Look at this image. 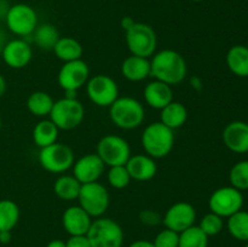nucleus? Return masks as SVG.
I'll use <instances>...</instances> for the list:
<instances>
[{
	"mask_svg": "<svg viewBox=\"0 0 248 247\" xmlns=\"http://www.w3.org/2000/svg\"><path fill=\"white\" fill-rule=\"evenodd\" d=\"M188 74V65L183 56L171 48H165L153 55L150 77L173 86L183 81Z\"/></svg>",
	"mask_w": 248,
	"mask_h": 247,
	"instance_id": "obj_1",
	"label": "nucleus"
},
{
	"mask_svg": "<svg viewBox=\"0 0 248 247\" xmlns=\"http://www.w3.org/2000/svg\"><path fill=\"white\" fill-rule=\"evenodd\" d=\"M109 116L116 127L121 130H135L144 121L145 110L138 99L124 96L118 97L109 107Z\"/></svg>",
	"mask_w": 248,
	"mask_h": 247,
	"instance_id": "obj_2",
	"label": "nucleus"
},
{
	"mask_svg": "<svg viewBox=\"0 0 248 247\" xmlns=\"http://www.w3.org/2000/svg\"><path fill=\"white\" fill-rule=\"evenodd\" d=\"M174 145L173 130L156 121L144 128L142 133V147L153 159H162L172 152Z\"/></svg>",
	"mask_w": 248,
	"mask_h": 247,
	"instance_id": "obj_3",
	"label": "nucleus"
},
{
	"mask_svg": "<svg viewBox=\"0 0 248 247\" xmlns=\"http://www.w3.org/2000/svg\"><path fill=\"white\" fill-rule=\"evenodd\" d=\"M91 247H123L124 230L116 220L99 217L92 220L86 234Z\"/></svg>",
	"mask_w": 248,
	"mask_h": 247,
	"instance_id": "obj_4",
	"label": "nucleus"
},
{
	"mask_svg": "<svg viewBox=\"0 0 248 247\" xmlns=\"http://www.w3.org/2000/svg\"><path fill=\"white\" fill-rule=\"evenodd\" d=\"M126 45L131 55L149 58L155 53L157 47V36L153 27L147 23L135 22L126 31Z\"/></svg>",
	"mask_w": 248,
	"mask_h": 247,
	"instance_id": "obj_5",
	"label": "nucleus"
},
{
	"mask_svg": "<svg viewBox=\"0 0 248 247\" xmlns=\"http://www.w3.org/2000/svg\"><path fill=\"white\" fill-rule=\"evenodd\" d=\"M50 120L58 130L70 131L77 128L84 121L85 108L78 98H61L53 103Z\"/></svg>",
	"mask_w": 248,
	"mask_h": 247,
	"instance_id": "obj_6",
	"label": "nucleus"
},
{
	"mask_svg": "<svg viewBox=\"0 0 248 247\" xmlns=\"http://www.w3.org/2000/svg\"><path fill=\"white\" fill-rule=\"evenodd\" d=\"M75 156L72 148L63 143H53L39 152V162L45 171L50 173L61 174L72 169Z\"/></svg>",
	"mask_w": 248,
	"mask_h": 247,
	"instance_id": "obj_7",
	"label": "nucleus"
},
{
	"mask_svg": "<svg viewBox=\"0 0 248 247\" xmlns=\"http://www.w3.org/2000/svg\"><path fill=\"white\" fill-rule=\"evenodd\" d=\"M78 200L80 207L84 208L92 218H99L108 210L110 196L103 184L92 182L81 184Z\"/></svg>",
	"mask_w": 248,
	"mask_h": 247,
	"instance_id": "obj_8",
	"label": "nucleus"
},
{
	"mask_svg": "<svg viewBox=\"0 0 248 247\" xmlns=\"http://www.w3.org/2000/svg\"><path fill=\"white\" fill-rule=\"evenodd\" d=\"M7 29L12 34L22 38L31 36L38 27V15L36 11L27 4H15L10 6L5 18Z\"/></svg>",
	"mask_w": 248,
	"mask_h": 247,
	"instance_id": "obj_9",
	"label": "nucleus"
},
{
	"mask_svg": "<svg viewBox=\"0 0 248 247\" xmlns=\"http://www.w3.org/2000/svg\"><path fill=\"white\" fill-rule=\"evenodd\" d=\"M96 154L106 166H120L126 165L130 159L131 148L125 138L116 135H107L99 139Z\"/></svg>",
	"mask_w": 248,
	"mask_h": 247,
	"instance_id": "obj_10",
	"label": "nucleus"
},
{
	"mask_svg": "<svg viewBox=\"0 0 248 247\" xmlns=\"http://www.w3.org/2000/svg\"><path fill=\"white\" fill-rule=\"evenodd\" d=\"M244 195L234 186H222L212 193L208 200V207L211 212L220 216L222 218H229L234 213L242 210Z\"/></svg>",
	"mask_w": 248,
	"mask_h": 247,
	"instance_id": "obj_11",
	"label": "nucleus"
},
{
	"mask_svg": "<svg viewBox=\"0 0 248 247\" xmlns=\"http://www.w3.org/2000/svg\"><path fill=\"white\" fill-rule=\"evenodd\" d=\"M90 101L97 107H110L119 97V86L109 75L97 74L86 82Z\"/></svg>",
	"mask_w": 248,
	"mask_h": 247,
	"instance_id": "obj_12",
	"label": "nucleus"
},
{
	"mask_svg": "<svg viewBox=\"0 0 248 247\" xmlns=\"http://www.w3.org/2000/svg\"><path fill=\"white\" fill-rule=\"evenodd\" d=\"M90 79V68L82 60L65 62L57 75L58 85L63 91H75L81 89Z\"/></svg>",
	"mask_w": 248,
	"mask_h": 247,
	"instance_id": "obj_13",
	"label": "nucleus"
},
{
	"mask_svg": "<svg viewBox=\"0 0 248 247\" xmlns=\"http://www.w3.org/2000/svg\"><path fill=\"white\" fill-rule=\"evenodd\" d=\"M196 210L191 203L186 201H179L173 203L162 217L165 228L181 234L188 228L195 225Z\"/></svg>",
	"mask_w": 248,
	"mask_h": 247,
	"instance_id": "obj_14",
	"label": "nucleus"
},
{
	"mask_svg": "<svg viewBox=\"0 0 248 247\" xmlns=\"http://www.w3.org/2000/svg\"><path fill=\"white\" fill-rule=\"evenodd\" d=\"M1 57L7 67L12 69H22L31 63L33 50L26 39H12L5 45Z\"/></svg>",
	"mask_w": 248,
	"mask_h": 247,
	"instance_id": "obj_15",
	"label": "nucleus"
},
{
	"mask_svg": "<svg viewBox=\"0 0 248 247\" xmlns=\"http://www.w3.org/2000/svg\"><path fill=\"white\" fill-rule=\"evenodd\" d=\"M104 162L97 154H86L74 161L73 176L81 184L98 182L104 172Z\"/></svg>",
	"mask_w": 248,
	"mask_h": 247,
	"instance_id": "obj_16",
	"label": "nucleus"
},
{
	"mask_svg": "<svg viewBox=\"0 0 248 247\" xmlns=\"http://www.w3.org/2000/svg\"><path fill=\"white\" fill-rule=\"evenodd\" d=\"M62 224L70 236L86 235L92 224V217L79 205L70 206L63 213Z\"/></svg>",
	"mask_w": 248,
	"mask_h": 247,
	"instance_id": "obj_17",
	"label": "nucleus"
},
{
	"mask_svg": "<svg viewBox=\"0 0 248 247\" xmlns=\"http://www.w3.org/2000/svg\"><path fill=\"white\" fill-rule=\"evenodd\" d=\"M225 147L234 153L244 154L248 152V124L245 121H232L223 131Z\"/></svg>",
	"mask_w": 248,
	"mask_h": 247,
	"instance_id": "obj_18",
	"label": "nucleus"
},
{
	"mask_svg": "<svg viewBox=\"0 0 248 247\" xmlns=\"http://www.w3.org/2000/svg\"><path fill=\"white\" fill-rule=\"evenodd\" d=\"M125 166L130 173L131 179L137 182L150 181L154 178L157 172L155 159L147 154L131 155Z\"/></svg>",
	"mask_w": 248,
	"mask_h": 247,
	"instance_id": "obj_19",
	"label": "nucleus"
},
{
	"mask_svg": "<svg viewBox=\"0 0 248 247\" xmlns=\"http://www.w3.org/2000/svg\"><path fill=\"white\" fill-rule=\"evenodd\" d=\"M144 101L150 108L161 110L162 108L173 101V91L170 85L159 80L148 82L144 87Z\"/></svg>",
	"mask_w": 248,
	"mask_h": 247,
	"instance_id": "obj_20",
	"label": "nucleus"
},
{
	"mask_svg": "<svg viewBox=\"0 0 248 247\" xmlns=\"http://www.w3.org/2000/svg\"><path fill=\"white\" fill-rule=\"evenodd\" d=\"M121 74L126 80L132 82H140L150 77L149 58L140 56H128L121 64Z\"/></svg>",
	"mask_w": 248,
	"mask_h": 247,
	"instance_id": "obj_21",
	"label": "nucleus"
},
{
	"mask_svg": "<svg viewBox=\"0 0 248 247\" xmlns=\"http://www.w3.org/2000/svg\"><path fill=\"white\" fill-rule=\"evenodd\" d=\"M160 119H161L160 121L165 126L171 130H176L186 124V119H188V110L183 103L172 101L171 103L161 109Z\"/></svg>",
	"mask_w": 248,
	"mask_h": 247,
	"instance_id": "obj_22",
	"label": "nucleus"
},
{
	"mask_svg": "<svg viewBox=\"0 0 248 247\" xmlns=\"http://www.w3.org/2000/svg\"><path fill=\"white\" fill-rule=\"evenodd\" d=\"M52 51L55 52L56 57L64 63L81 60L82 53H84L81 44L72 36H63L58 39Z\"/></svg>",
	"mask_w": 248,
	"mask_h": 247,
	"instance_id": "obj_23",
	"label": "nucleus"
},
{
	"mask_svg": "<svg viewBox=\"0 0 248 247\" xmlns=\"http://www.w3.org/2000/svg\"><path fill=\"white\" fill-rule=\"evenodd\" d=\"M227 65L232 74L240 77H248V47L235 45L228 51Z\"/></svg>",
	"mask_w": 248,
	"mask_h": 247,
	"instance_id": "obj_24",
	"label": "nucleus"
},
{
	"mask_svg": "<svg viewBox=\"0 0 248 247\" xmlns=\"http://www.w3.org/2000/svg\"><path fill=\"white\" fill-rule=\"evenodd\" d=\"M58 133H60V130L57 126L50 119H45V120L39 121L34 126L31 136H33L34 144L41 149L57 142Z\"/></svg>",
	"mask_w": 248,
	"mask_h": 247,
	"instance_id": "obj_25",
	"label": "nucleus"
},
{
	"mask_svg": "<svg viewBox=\"0 0 248 247\" xmlns=\"http://www.w3.org/2000/svg\"><path fill=\"white\" fill-rule=\"evenodd\" d=\"M31 38H33V41L40 50L52 51L61 36L60 31L53 24L43 23L38 24L35 31L31 34Z\"/></svg>",
	"mask_w": 248,
	"mask_h": 247,
	"instance_id": "obj_26",
	"label": "nucleus"
},
{
	"mask_svg": "<svg viewBox=\"0 0 248 247\" xmlns=\"http://www.w3.org/2000/svg\"><path fill=\"white\" fill-rule=\"evenodd\" d=\"M80 188H81V183L73 174L72 176L63 174V176L58 177L53 184V191H55L56 196L64 201L78 200Z\"/></svg>",
	"mask_w": 248,
	"mask_h": 247,
	"instance_id": "obj_27",
	"label": "nucleus"
},
{
	"mask_svg": "<svg viewBox=\"0 0 248 247\" xmlns=\"http://www.w3.org/2000/svg\"><path fill=\"white\" fill-rule=\"evenodd\" d=\"M55 101L50 93L44 91H35L29 94L27 99V108L34 116L44 118L50 115Z\"/></svg>",
	"mask_w": 248,
	"mask_h": 247,
	"instance_id": "obj_28",
	"label": "nucleus"
},
{
	"mask_svg": "<svg viewBox=\"0 0 248 247\" xmlns=\"http://www.w3.org/2000/svg\"><path fill=\"white\" fill-rule=\"evenodd\" d=\"M19 220V207L15 201L0 200V232H11Z\"/></svg>",
	"mask_w": 248,
	"mask_h": 247,
	"instance_id": "obj_29",
	"label": "nucleus"
},
{
	"mask_svg": "<svg viewBox=\"0 0 248 247\" xmlns=\"http://www.w3.org/2000/svg\"><path fill=\"white\" fill-rule=\"evenodd\" d=\"M228 232L234 239L248 242V212L240 210L228 218Z\"/></svg>",
	"mask_w": 248,
	"mask_h": 247,
	"instance_id": "obj_30",
	"label": "nucleus"
},
{
	"mask_svg": "<svg viewBox=\"0 0 248 247\" xmlns=\"http://www.w3.org/2000/svg\"><path fill=\"white\" fill-rule=\"evenodd\" d=\"M178 247H208V236L199 225H193L179 234Z\"/></svg>",
	"mask_w": 248,
	"mask_h": 247,
	"instance_id": "obj_31",
	"label": "nucleus"
},
{
	"mask_svg": "<svg viewBox=\"0 0 248 247\" xmlns=\"http://www.w3.org/2000/svg\"><path fill=\"white\" fill-rule=\"evenodd\" d=\"M229 181L232 186L237 190H247L248 189V160L236 162L232 167L229 173Z\"/></svg>",
	"mask_w": 248,
	"mask_h": 247,
	"instance_id": "obj_32",
	"label": "nucleus"
},
{
	"mask_svg": "<svg viewBox=\"0 0 248 247\" xmlns=\"http://www.w3.org/2000/svg\"><path fill=\"white\" fill-rule=\"evenodd\" d=\"M107 178H108V183L110 184L111 188L119 189V190L125 189L132 181L125 165L110 167L108 174H107Z\"/></svg>",
	"mask_w": 248,
	"mask_h": 247,
	"instance_id": "obj_33",
	"label": "nucleus"
},
{
	"mask_svg": "<svg viewBox=\"0 0 248 247\" xmlns=\"http://www.w3.org/2000/svg\"><path fill=\"white\" fill-rule=\"evenodd\" d=\"M199 228L207 235L210 236H216V235L219 234L220 232L224 228V220L220 216L216 215V213L210 212L207 215H205L202 217V219L200 220V224H199Z\"/></svg>",
	"mask_w": 248,
	"mask_h": 247,
	"instance_id": "obj_34",
	"label": "nucleus"
},
{
	"mask_svg": "<svg viewBox=\"0 0 248 247\" xmlns=\"http://www.w3.org/2000/svg\"><path fill=\"white\" fill-rule=\"evenodd\" d=\"M155 247H178L179 245V234L171 229L165 228L155 236L153 241Z\"/></svg>",
	"mask_w": 248,
	"mask_h": 247,
	"instance_id": "obj_35",
	"label": "nucleus"
},
{
	"mask_svg": "<svg viewBox=\"0 0 248 247\" xmlns=\"http://www.w3.org/2000/svg\"><path fill=\"white\" fill-rule=\"evenodd\" d=\"M138 217H140V223L148 227H156L160 223H162V216L155 210H142Z\"/></svg>",
	"mask_w": 248,
	"mask_h": 247,
	"instance_id": "obj_36",
	"label": "nucleus"
},
{
	"mask_svg": "<svg viewBox=\"0 0 248 247\" xmlns=\"http://www.w3.org/2000/svg\"><path fill=\"white\" fill-rule=\"evenodd\" d=\"M65 247H91V244L86 235H75L69 236L65 241Z\"/></svg>",
	"mask_w": 248,
	"mask_h": 247,
	"instance_id": "obj_37",
	"label": "nucleus"
},
{
	"mask_svg": "<svg viewBox=\"0 0 248 247\" xmlns=\"http://www.w3.org/2000/svg\"><path fill=\"white\" fill-rule=\"evenodd\" d=\"M10 6H11V5L9 4L7 0H0V21L5 22V18H6V15L7 12H9Z\"/></svg>",
	"mask_w": 248,
	"mask_h": 247,
	"instance_id": "obj_38",
	"label": "nucleus"
},
{
	"mask_svg": "<svg viewBox=\"0 0 248 247\" xmlns=\"http://www.w3.org/2000/svg\"><path fill=\"white\" fill-rule=\"evenodd\" d=\"M128 247H155L153 241L149 240H137V241H133L132 244Z\"/></svg>",
	"mask_w": 248,
	"mask_h": 247,
	"instance_id": "obj_39",
	"label": "nucleus"
},
{
	"mask_svg": "<svg viewBox=\"0 0 248 247\" xmlns=\"http://www.w3.org/2000/svg\"><path fill=\"white\" fill-rule=\"evenodd\" d=\"M133 24H135V21H133L131 17H124V18L121 19V27H123V29H125V31L130 29Z\"/></svg>",
	"mask_w": 248,
	"mask_h": 247,
	"instance_id": "obj_40",
	"label": "nucleus"
},
{
	"mask_svg": "<svg viewBox=\"0 0 248 247\" xmlns=\"http://www.w3.org/2000/svg\"><path fill=\"white\" fill-rule=\"evenodd\" d=\"M11 241V232H0V244L6 245Z\"/></svg>",
	"mask_w": 248,
	"mask_h": 247,
	"instance_id": "obj_41",
	"label": "nucleus"
},
{
	"mask_svg": "<svg viewBox=\"0 0 248 247\" xmlns=\"http://www.w3.org/2000/svg\"><path fill=\"white\" fill-rule=\"evenodd\" d=\"M7 35L6 33H5V31H2L1 28H0V55H1L2 50H4L5 45L7 44Z\"/></svg>",
	"mask_w": 248,
	"mask_h": 247,
	"instance_id": "obj_42",
	"label": "nucleus"
},
{
	"mask_svg": "<svg viewBox=\"0 0 248 247\" xmlns=\"http://www.w3.org/2000/svg\"><path fill=\"white\" fill-rule=\"evenodd\" d=\"M46 247H65V241L60 239L52 240V241H50L46 245Z\"/></svg>",
	"mask_w": 248,
	"mask_h": 247,
	"instance_id": "obj_43",
	"label": "nucleus"
},
{
	"mask_svg": "<svg viewBox=\"0 0 248 247\" xmlns=\"http://www.w3.org/2000/svg\"><path fill=\"white\" fill-rule=\"evenodd\" d=\"M6 80H5V77L0 74V98H1L5 94V92H6Z\"/></svg>",
	"mask_w": 248,
	"mask_h": 247,
	"instance_id": "obj_44",
	"label": "nucleus"
},
{
	"mask_svg": "<svg viewBox=\"0 0 248 247\" xmlns=\"http://www.w3.org/2000/svg\"><path fill=\"white\" fill-rule=\"evenodd\" d=\"M190 1H194V2H201V1H203V0H190Z\"/></svg>",
	"mask_w": 248,
	"mask_h": 247,
	"instance_id": "obj_45",
	"label": "nucleus"
},
{
	"mask_svg": "<svg viewBox=\"0 0 248 247\" xmlns=\"http://www.w3.org/2000/svg\"><path fill=\"white\" fill-rule=\"evenodd\" d=\"M1 126H2V121H1V116H0V130H1Z\"/></svg>",
	"mask_w": 248,
	"mask_h": 247,
	"instance_id": "obj_46",
	"label": "nucleus"
},
{
	"mask_svg": "<svg viewBox=\"0 0 248 247\" xmlns=\"http://www.w3.org/2000/svg\"><path fill=\"white\" fill-rule=\"evenodd\" d=\"M245 247H248V242H247V245H246V246H245Z\"/></svg>",
	"mask_w": 248,
	"mask_h": 247,
	"instance_id": "obj_47",
	"label": "nucleus"
},
{
	"mask_svg": "<svg viewBox=\"0 0 248 247\" xmlns=\"http://www.w3.org/2000/svg\"><path fill=\"white\" fill-rule=\"evenodd\" d=\"M247 47H248V45H247Z\"/></svg>",
	"mask_w": 248,
	"mask_h": 247,
	"instance_id": "obj_48",
	"label": "nucleus"
}]
</instances>
